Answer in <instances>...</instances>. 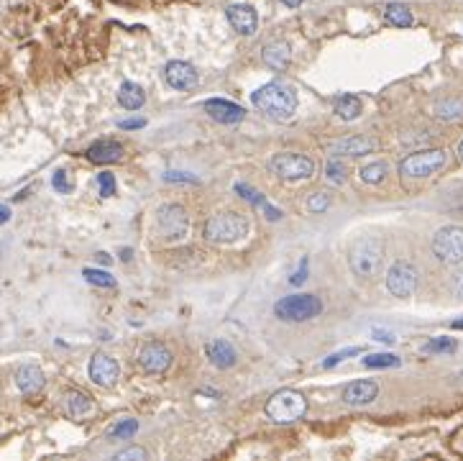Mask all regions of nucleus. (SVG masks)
I'll list each match as a JSON object with an SVG mask.
<instances>
[{"label":"nucleus","mask_w":463,"mask_h":461,"mask_svg":"<svg viewBox=\"0 0 463 461\" xmlns=\"http://www.w3.org/2000/svg\"><path fill=\"white\" fill-rule=\"evenodd\" d=\"M336 113L343 121H353V118L361 116V100L356 95H338L336 98Z\"/></svg>","instance_id":"a878e982"},{"label":"nucleus","mask_w":463,"mask_h":461,"mask_svg":"<svg viewBox=\"0 0 463 461\" xmlns=\"http://www.w3.org/2000/svg\"><path fill=\"white\" fill-rule=\"evenodd\" d=\"M82 277L95 287H116V277H110L108 272H103V269H85Z\"/></svg>","instance_id":"7c9ffc66"},{"label":"nucleus","mask_w":463,"mask_h":461,"mask_svg":"<svg viewBox=\"0 0 463 461\" xmlns=\"http://www.w3.org/2000/svg\"><path fill=\"white\" fill-rule=\"evenodd\" d=\"M16 384H18V390L23 395L34 397V395H39L41 390H44L47 377H44L41 366H36V364H23V366H18V372H16Z\"/></svg>","instance_id":"6ab92c4d"},{"label":"nucleus","mask_w":463,"mask_h":461,"mask_svg":"<svg viewBox=\"0 0 463 461\" xmlns=\"http://www.w3.org/2000/svg\"><path fill=\"white\" fill-rule=\"evenodd\" d=\"M384 18H386V23H392V26H397V29H407V26H412V23H415L412 10L407 8V5H402V3H392V5H386Z\"/></svg>","instance_id":"b1692460"},{"label":"nucleus","mask_w":463,"mask_h":461,"mask_svg":"<svg viewBox=\"0 0 463 461\" xmlns=\"http://www.w3.org/2000/svg\"><path fill=\"white\" fill-rule=\"evenodd\" d=\"M253 108L261 110L266 118L271 121H279V123H287L292 121L295 110H297V92L292 85L281 82V79H274L269 85L259 88L251 95Z\"/></svg>","instance_id":"f257e3e1"},{"label":"nucleus","mask_w":463,"mask_h":461,"mask_svg":"<svg viewBox=\"0 0 463 461\" xmlns=\"http://www.w3.org/2000/svg\"><path fill=\"white\" fill-rule=\"evenodd\" d=\"M136 431H138V423L131 421V418H123V421L110 428V438H131Z\"/></svg>","instance_id":"473e14b6"},{"label":"nucleus","mask_w":463,"mask_h":461,"mask_svg":"<svg viewBox=\"0 0 463 461\" xmlns=\"http://www.w3.org/2000/svg\"><path fill=\"white\" fill-rule=\"evenodd\" d=\"M121 259H123V262H128V259H131V251H128V249H123V251H121Z\"/></svg>","instance_id":"de8ad7c7"},{"label":"nucleus","mask_w":463,"mask_h":461,"mask_svg":"<svg viewBox=\"0 0 463 461\" xmlns=\"http://www.w3.org/2000/svg\"><path fill=\"white\" fill-rule=\"evenodd\" d=\"M458 159L463 162V138H461V144H458Z\"/></svg>","instance_id":"09e8293b"},{"label":"nucleus","mask_w":463,"mask_h":461,"mask_svg":"<svg viewBox=\"0 0 463 461\" xmlns=\"http://www.w3.org/2000/svg\"><path fill=\"white\" fill-rule=\"evenodd\" d=\"M64 405H67V412L72 418H82V415L92 410V400L85 393H79V390H69L64 395Z\"/></svg>","instance_id":"393cba45"},{"label":"nucleus","mask_w":463,"mask_h":461,"mask_svg":"<svg viewBox=\"0 0 463 461\" xmlns=\"http://www.w3.org/2000/svg\"><path fill=\"white\" fill-rule=\"evenodd\" d=\"M384 264V244L377 236H364L348 251V266L356 277L371 279L379 275V269Z\"/></svg>","instance_id":"f03ea898"},{"label":"nucleus","mask_w":463,"mask_h":461,"mask_svg":"<svg viewBox=\"0 0 463 461\" xmlns=\"http://www.w3.org/2000/svg\"><path fill=\"white\" fill-rule=\"evenodd\" d=\"M455 338H448V336H440V338H430L427 344L423 346L425 353H453L455 351Z\"/></svg>","instance_id":"c756f323"},{"label":"nucleus","mask_w":463,"mask_h":461,"mask_svg":"<svg viewBox=\"0 0 463 461\" xmlns=\"http://www.w3.org/2000/svg\"><path fill=\"white\" fill-rule=\"evenodd\" d=\"M308 412V397L297 390H279L266 400V415L269 421L279 423V425H290L305 418Z\"/></svg>","instance_id":"20e7f679"},{"label":"nucleus","mask_w":463,"mask_h":461,"mask_svg":"<svg viewBox=\"0 0 463 461\" xmlns=\"http://www.w3.org/2000/svg\"><path fill=\"white\" fill-rule=\"evenodd\" d=\"M164 182H184V185H195V182H197V177L187 175V172H166Z\"/></svg>","instance_id":"ea45409f"},{"label":"nucleus","mask_w":463,"mask_h":461,"mask_svg":"<svg viewBox=\"0 0 463 461\" xmlns=\"http://www.w3.org/2000/svg\"><path fill=\"white\" fill-rule=\"evenodd\" d=\"M325 177H328V182H333V185H343V182H346V167H343L338 159H330L328 164H325Z\"/></svg>","instance_id":"72a5a7b5"},{"label":"nucleus","mask_w":463,"mask_h":461,"mask_svg":"<svg viewBox=\"0 0 463 461\" xmlns=\"http://www.w3.org/2000/svg\"><path fill=\"white\" fill-rule=\"evenodd\" d=\"M448 287H451V292H453V297L463 300V266H461V269H455V272H453V277H451V282H448Z\"/></svg>","instance_id":"4c0bfd02"},{"label":"nucleus","mask_w":463,"mask_h":461,"mask_svg":"<svg viewBox=\"0 0 463 461\" xmlns=\"http://www.w3.org/2000/svg\"><path fill=\"white\" fill-rule=\"evenodd\" d=\"M308 266H310L308 256H302V262H299V269L290 277V282H292V285H295V287L305 285V279H308Z\"/></svg>","instance_id":"58836bf2"},{"label":"nucleus","mask_w":463,"mask_h":461,"mask_svg":"<svg viewBox=\"0 0 463 461\" xmlns=\"http://www.w3.org/2000/svg\"><path fill=\"white\" fill-rule=\"evenodd\" d=\"M361 353V346H348V349H340V351L330 353L328 359L323 362V369H333V366H338L340 362H346V359H351V356H358Z\"/></svg>","instance_id":"2f4dec72"},{"label":"nucleus","mask_w":463,"mask_h":461,"mask_svg":"<svg viewBox=\"0 0 463 461\" xmlns=\"http://www.w3.org/2000/svg\"><path fill=\"white\" fill-rule=\"evenodd\" d=\"M118 461H128V459H136V461H144L146 459V451L144 449H126V451L116 453Z\"/></svg>","instance_id":"a19ab883"},{"label":"nucleus","mask_w":463,"mask_h":461,"mask_svg":"<svg viewBox=\"0 0 463 461\" xmlns=\"http://www.w3.org/2000/svg\"><path fill=\"white\" fill-rule=\"evenodd\" d=\"M281 3H284V5H287V8H297V5H302V3H305V0H281Z\"/></svg>","instance_id":"49530a36"},{"label":"nucleus","mask_w":463,"mask_h":461,"mask_svg":"<svg viewBox=\"0 0 463 461\" xmlns=\"http://www.w3.org/2000/svg\"><path fill=\"white\" fill-rule=\"evenodd\" d=\"M377 149V138L371 136H348V138H340L336 141L330 151L336 154V157H366Z\"/></svg>","instance_id":"a211bd4d"},{"label":"nucleus","mask_w":463,"mask_h":461,"mask_svg":"<svg viewBox=\"0 0 463 461\" xmlns=\"http://www.w3.org/2000/svg\"><path fill=\"white\" fill-rule=\"evenodd\" d=\"M95 256L100 264H110V254H105V251H100V254H95Z\"/></svg>","instance_id":"a18cd8bd"},{"label":"nucleus","mask_w":463,"mask_h":461,"mask_svg":"<svg viewBox=\"0 0 463 461\" xmlns=\"http://www.w3.org/2000/svg\"><path fill=\"white\" fill-rule=\"evenodd\" d=\"M51 185H54V190H57V192H62V195L72 192V179H69L67 169H57V172H54V177H51Z\"/></svg>","instance_id":"e433bc0d"},{"label":"nucleus","mask_w":463,"mask_h":461,"mask_svg":"<svg viewBox=\"0 0 463 461\" xmlns=\"http://www.w3.org/2000/svg\"><path fill=\"white\" fill-rule=\"evenodd\" d=\"M205 110H208V116L212 121H218L223 126H236V123H241L243 118H246V110L241 105H236L231 100H223V98H210L205 100Z\"/></svg>","instance_id":"ddd939ff"},{"label":"nucleus","mask_w":463,"mask_h":461,"mask_svg":"<svg viewBox=\"0 0 463 461\" xmlns=\"http://www.w3.org/2000/svg\"><path fill=\"white\" fill-rule=\"evenodd\" d=\"M453 328H463V321H455V323H453Z\"/></svg>","instance_id":"8fccbe9b"},{"label":"nucleus","mask_w":463,"mask_h":461,"mask_svg":"<svg viewBox=\"0 0 463 461\" xmlns=\"http://www.w3.org/2000/svg\"><path fill=\"white\" fill-rule=\"evenodd\" d=\"M146 121L144 118H128V121H121L118 128H123V131H136V128H144Z\"/></svg>","instance_id":"37998d69"},{"label":"nucleus","mask_w":463,"mask_h":461,"mask_svg":"<svg viewBox=\"0 0 463 461\" xmlns=\"http://www.w3.org/2000/svg\"><path fill=\"white\" fill-rule=\"evenodd\" d=\"M208 359H210L212 366H218V369H231L233 364L238 362V351H236L233 344H228L225 338H215L212 344H208Z\"/></svg>","instance_id":"412c9836"},{"label":"nucleus","mask_w":463,"mask_h":461,"mask_svg":"<svg viewBox=\"0 0 463 461\" xmlns=\"http://www.w3.org/2000/svg\"><path fill=\"white\" fill-rule=\"evenodd\" d=\"M172 362H174L172 351H169L164 344H159V341L144 344L141 351H138V364H141V369L149 374H164L166 369L172 366Z\"/></svg>","instance_id":"9b49d317"},{"label":"nucleus","mask_w":463,"mask_h":461,"mask_svg":"<svg viewBox=\"0 0 463 461\" xmlns=\"http://www.w3.org/2000/svg\"><path fill=\"white\" fill-rule=\"evenodd\" d=\"M330 208V195L328 192H312L308 200V210L310 213H323Z\"/></svg>","instance_id":"f704fd0d"},{"label":"nucleus","mask_w":463,"mask_h":461,"mask_svg":"<svg viewBox=\"0 0 463 461\" xmlns=\"http://www.w3.org/2000/svg\"><path fill=\"white\" fill-rule=\"evenodd\" d=\"M435 116L443 121H458L463 118V98H448L435 105Z\"/></svg>","instance_id":"bb28decb"},{"label":"nucleus","mask_w":463,"mask_h":461,"mask_svg":"<svg viewBox=\"0 0 463 461\" xmlns=\"http://www.w3.org/2000/svg\"><path fill=\"white\" fill-rule=\"evenodd\" d=\"M448 162V154L443 149H425V151H415V154H407L402 162H399V172L405 177H412V179H425V177L440 172Z\"/></svg>","instance_id":"0eeeda50"},{"label":"nucleus","mask_w":463,"mask_h":461,"mask_svg":"<svg viewBox=\"0 0 463 461\" xmlns=\"http://www.w3.org/2000/svg\"><path fill=\"white\" fill-rule=\"evenodd\" d=\"M156 231H159V236H164L166 241H182L190 231L187 210L177 203H166V205L156 208Z\"/></svg>","instance_id":"6e6552de"},{"label":"nucleus","mask_w":463,"mask_h":461,"mask_svg":"<svg viewBox=\"0 0 463 461\" xmlns=\"http://www.w3.org/2000/svg\"><path fill=\"white\" fill-rule=\"evenodd\" d=\"M323 313V300L318 295H290L274 305V315L284 323H305Z\"/></svg>","instance_id":"39448f33"},{"label":"nucleus","mask_w":463,"mask_h":461,"mask_svg":"<svg viewBox=\"0 0 463 461\" xmlns=\"http://www.w3.org/2000/svg\"><path fill=\"white\" fill-rule=\"evenodd\" d=\"M97 187H100V195L103 197L116 195V175H110V172H100V175H97Z\"/></svg>","instance_id":"c9c22d12"},{"label":"nucleus","mask_w":463,"mask_h":461,"mask_svg":"<svg viewBox=\"0 0 463 461\" xmlns=\"http://www.w3.org/2000/svg\"><path fill=\"white\" fill-rule=\"evenodd\" d=\"M261 59L264 64L274 72H281V69L290 67V59H292V47L287 41H271L261 49Z\"/></svg>","instance_id":"aec40b11"},{"label":"nucleus","mask_w":463,"mask_h":461,"mask_svg":"<svg viewBox=\"0 0 463 461\" xmlns=\"http://www.w3.org/2000/svg\"><path fill=\"white\" fill-rule=\"evenodd\" d=\"M225 16H228V23H231L233 29L238 31L241 36H251L253 31H256V26H259V16H256V10H253L251 5H246V3L228 5Z\"/></svg>","instance_id":"f3484780"},{"label":"nucleus","mask_w":463,"mask_h":461,"mask_svg":"<svg viewBox=\"0 0 463 461\" xmlns=\"http://www.w3.org/2000/svg\"><path fill=\"white\" fill-rule=\"evenodd\" d=\"M379 397V384L374 379H356L343 387V403L351 408H364L371 405Z\"/></svg>","instance_id":"2eb2a0df"},{"label":"nucleus","mask_w":463,"mask_h":461,"mask_svg":"<svg viewBox=\"0 0 463 461\" xmlns=\"http://www.w3.org/2000/svg\"><path fill=\"white\" fill-rule=\"evenodd\" d=\"M8 221H10V208L0 205V226H3V223H8Z\"/></svg>","instance_id":"c03bdc74"},{"label":"nucleus","mask_w":463,"mask_h":461,"mask_svg":"<svg viewBox=\"0 0 463 461\" xmlns=\"http://www.w3.org/2000/svg\"><path fill=\"white\" fill-rule=\"evenodd\" d=\"M87 374H90V379H92L97 387H113V384L118 382V377H121V366H118V362L110 353L100 351L90 359Z\"/></svg>","instance_id":"f8f14e48"},{"label":"nucleus","mask_w":463,"mask_h":461,"mask_svg":"<svg viewBox=\"0 0 463 461\" xmlns=\"http://www.w3.org/2000/svg\"><path fill=\"white\" fill-rule=\"evenodd\" d=\"M386 164L384 162H371V164H366V167H361V179L366 182V185H379V182H384V177H386Z\"/></svg>","instance_id":"c85d7f7f"},{"label":"nucleus","mask_w":463,"mask_h":461,"mask_svg":"<svg viewBox=\"0 0 463 461\" xmlns=\"http://www.w3.org/2000/svg\"><path fill=\"white\" fill-rule=\"evenodd\" d=\"M269 167L274 175H279L281 179H310L315 175L318 164L310 157L302 154H292V151H281L269 162Z\"/></svg>","instance_id":"1a4fd4ad"},{"label":"nucleus","mask_w":463,"mask_h":461,"mask_svg":"<svg viewBox=\"0 0 463 461\" xmlns=\"http://www.w3.org/2000/svg\"><path fill=\"white\" fill-rule=\"evenodd\" d=\"M164 79L172 90H192L197 85V69L182 59H174L164 67Z\"/></svg>","instance_id":"4468645a"},{"label":"nucleus","mask_w":463,"mask_h":461,"mask_svg":"<svg viewBox=\"0 0 463 461\" xmlns=\"http://www.w3.org/2000/svg\"><path fill=\"white\" fill-rule=\"evenodd\" d=\"M118 103L126 110H138L146 103V92L138 82H123L118 90Z\"/></svg>","instance_id":"5701e85b"},{"label":"nucleus","mask_w":463,"mask_h":461,"mask_svg":"<svg viewBox=\"0 0 463 461\" xmlns=\"http://www.w3.org/2000/svg\"><path fill=\"white\" fill-rule=\"evenodd\" d=\"M402 359L397 356V353H368L366 359H364V366L368 369H392V366H399Z\"/></svg>","instance_id":"cd10ccee"},{"label":"nucleus","mask_w":463,"mask_h":461,"mask_svg":"<svg viewBox=\"0 0 463 461\" xmlns=\"http://www.w3.org/2000/svg\"><path fill=\"white\" fill-rule=\"evenodd\" d=\"M433 254L440 264H463V226H443L433 236Z\"/></svg>","instance_id":"423d86ee"},{"label":"nucleus","mask_w":463,"mask_h":461,"mask_svg":"<svg viewBox=\"0 0 463 461\" xmlns=\"http://www.w3.org/2000/svg\"><path fill=\"white\" fill-rule=\"evenodd\" d=\"M126 154V149L121 141H113V138H100L95 144H90L85 151V157L95 164H113V162H121Z\"/></svg>","instance_id":"dca6fc26"},{"label":"nucleus","mask_w":463,"mask_h":461,"mask_svg":"<svg viewBox=\"0 0 463 461\" xmlns=\"http://www.w3.org/2000/svg\"><path fill=\"white\" fill-rule=\"evenodd\" d=\"M371 336H374L377 341H381V344H395V341H397V336L392 334V331H384V328H374V331H371Z\"/></svg>","instance_id":"79ce46f5"},{"label":"nucleus","mask_w":463,"mask_h":461,"mask_svg":"<svg viewBox=\"0 0 463 461\" xmlns=\"http://www.w3.org/2000/svg\"><path fill=\"white\" fill-rule=\"evenodd\" d=\"M249 228H251V223L246 216L236 213V210H223L205 223V236H208V241H215V244H236L243 236H249Z\"/></svg>","instance_id":"7ed1b4c3"},{"label":"nucleus","mask_w":463,"mask_h":461,"mask_svg":"<svg viewBox=\"0 0 463 461\" xmlns=\"http://www.w3.org/2000/svg\"><path fill=\"white\" fill-rule=\"evenodd\" d=\"M236 192H238V195H241L246 203H251L253 208H261V210L266 213V218H269V221H279V218H281L279 208H271L269 203H266V197L261 195V192H256L253 187H249L246 182H238V185H236Z\"/></svg>","instance_id":"4be33fe9"},{"label":"nucleus","mask_w":463,"mask_h":461,"mask_svg":"<svg viewBox=\"0 0 463 461\" xmlns=\"http://www.w3.org/2000/svg\"><path fill=\"white\" fill-rule=\"evenodd\" d=\"M386 290L395 297H412L417 290V269L410 262H395L386 272Z\"/></svg>","instance_id":"9d476101"}]
</instances>
